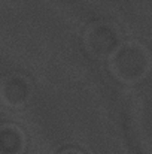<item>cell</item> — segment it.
Wrapping results in <instances>:
<instances>
[{
  "mask_svg": "<svg viewBox=\"0 0 152 154\" xmlns=\"http://www.w3.org/2000/svg\"><path fill=\"white\" fill-rule=\"evenodd\" d=\"M58 154H85L82 150H79V148H75V147H70V148H64V150H61Z\"/></svg>",
  "mask_w": 152,
  "mask_h": 154,
  "instance_id": "obj_5",
  "label": "cell"
},
{
  "mask_svg": "<svg viewBox=\"0 0 152 154\" xmlns=\"http://www.w3.org/2000/svg\"><path fill=\"white\" fill-rule=\"evenodd\" d=\"M84 47L96 58H110L119 47V30L107 21L90 24L84 33Z\"/></svg>",
  "mask_w": 152,
  "mask_h": 154,
  "instance_id": "obj_2",
  "label": "cell"
},
{
  "mask_svg": "<svg viewBox=\"0 0 152 154\" xmlns=\"http://www.w3.org/2000/svg\"><path fill=\"white\" fill-rule=\"evenodd\" d=\"M34 94L33 81L24 73H9L0 81V100L9 108H22Z\"/></svg>",
  "mask_w": 152,
  "mask_h": 154,
  "instance_id": "obj_3",
  "label": "cell"
},
{
  "mask_svg": "<svg viewBox=\"0 0 152 154\" xmlns=\"http://www.w3.org/2000/svg\"><path fill=\"white\" fill-rule=\"evenodd\" d=\"M27 136L16 123L0 124V154H24Z\"/></svg>",
  "mask_w": 152,
  "mask_h": 154,
  "instance_id": "obj_4",
  "label": "cell"
},
{
  "mask_svg": "<svg viewBox=\"0 0 152 154\" xmlns=\"http://www.w3.org/2000/svg\"><path fill=\"white\" fill-rule=\"evenodd\" d=\"M149 52L139 42H124L109 58L112 75L127 84L142 79L149 70Z\"/></svg>",
  "mask_w": 152,
  "mask_h": 154,
  "instance_id": "obj_1",
  "label": "cell"
}]
</instances>
